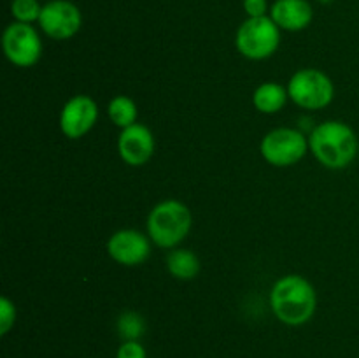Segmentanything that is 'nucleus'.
Instances as JSON below:
<instances>
[{
  "label": "nucleus",
  "instance_id": "nucleus-1",
  "mask_svg": "<svg viewBox=\"0 0 359 358\" xmlns=\"http://www.w3.org/2000/svg\"><path fill=\"white\" fill-rule=\"evenodd\" d=\"M270 305L280 323L300 326L314 316L318 297L309 279L298 274H290L273 284L270 291Z\"/></svg>",
  "mask_w": 359,
  "mask_h": 358
},
{
  "label": "nucleus",
  "instance_id": "nucleus-2",
  "mask_svg": "<svg viewBox=\"0 0 359 358\" xmlns=\"http://www.w3.org/2000/svg\"><path fill=\"white\" fill-rule=\"evenodd\" d=\"M309 147L316 160L325 167L346 168L358 154V137L347 123L328 119L312 130Z\"/></svg>",
  "mask_w": 359,
  "mask_h": 358
},
{
  "label": "nucleus",
  "instance_id": "nucleus-3",
  "mask_svg": "<svg viewBox=\"0 0 359 358\" xmlns=\"http://www.w3.org/2000/svg\"><path fill=\"white\" fill-rule=\"evenodd\" d=\"M191 213L179 200H163L151 209L147 216V235L156 246L175 248L191 230Z\"/></svg>",
  "mask_w": 359,
  "mask_h": 358
},
{
  "label": "nucleus",
  "instance_id": "nucleus-4",
  "mask_svg": "<svg viewBox=\"0 0 359 358\" xmlns=\"http://www.w3.org/2000/svg\"><path fill=\"white\" fill-rule=\"evenodd\" d=\"M280 44V28L270 16L248 18L238 27L235 46L249 60L270 58Z\"/></svg>",
  "mask_w": 359,
  "mask_h": 358
},
{
  "label": "nucleus",
  "instance_id": "nucleus-5",
  "mask_svg": "<svg viewBox=\"0 0 359 358\" xmlns=\"http://www.w3.org/2000/svg\"><path fill=\"white\" fill-rule=\"evenodd\" d=\"M287 95L298 107L319 111L332 104L335 97V86L323 70L302 69L291 76Z\"/></svg>",
  "mask_w": 359,
  "mask_h": 358
},
{
  "label": "nucleus",
  "instance_id": "nucleus-6",
  "mask_svg": "<svg viewBox=\"0 0 359 358\" xmlns=\"http://www.w3.org/2000/svg\"><path fill=\"white\" fill-rule=\"evenodd\" d=\"M309 140L300 130L276 128L266 133L259 144V153L273 167H291L305 157Z\"/></svg>",
  "mask_w": 359,
  "mask_h": 358
},
{
  "label": "nucleus",
  "instance_id": "nucleus-7",
  "mask_svg": "<svg viewBox=\"0 0 359 358\" xmlns=\"http://www.w3.org/2000/svg\"><path fill=\"white\" fill-rule=\"evenodd\" d=\"M4 55L16 67H34L42 56V41L32 25L13 21L2 35Z\"/></svg>",
  "mask_w": 359,
  "mask_h": 358
},
{
  "label": "nucleus",
  "instance_id": "nucleus-8",
  "mask_svg": "<svg viewBox=\"0 0 359 358\" xmlns=\"http://www.w3.org/2000/svg\"><path fill=\"white\" fill-rule=\"evenodd\" d=\"M39 25L48 37L55 41H67L81 30L83 16L76 4L69 0H51L42 6Z\"/></svg>",
  "mask_w": 359,
  "mask_h": 358
},
{
  "label": "nucleus",
  "instance_id": "nucleus-9",
  "mask_svg": "<svg viewBox=\"0 0 359 358\" xmlns=\"http://www.w3.org/2000/svg\"><path fill=\"white\" fill-rule=\"evenodd\" d=\"M98 119V105L88 95H76L65 102L60 112V130L65 137L76 140L86 135Z\"/></svg>",
  "mask_w": 359,
  "mask_h": 358
},
{
  "label": "nucleus",
  "instance_id": "nucleus-10",
  "mask_svg": "<svg viewBox=\"0 0 359 358\" xmlns=\"http://www.w3.org/2000/svg\"><path fill=\"white\" fill-rule=\"evenodd\" d=\"M107 253L119 265L135 267L147 260L151 253V239L133 228L114 232L107 241Z\"/></svg>",
  "mask_w": 359,
  "mask_h": 358
},
{
  "label": "nucleus",
  "instance_id": "nucleus-11",
  "mask_svg": "<svg viewBox=\"0 0 359 358\" xmlns=\"http://www.w3.org/2000/svg\"><path fill=\"white\" fill-rule=\"evenodd\" d=\"M118 151L126 165L140 167L147 164L154 154L153 132L140 123L123 128L118 139Z\"/></svg>",
  "mask_w": 359,
  "mask_h": 358
},
{
  "label": "nucleus",
  "instance_id": "nucleus-12",
  "mask_svg": "<svg viewBox=\"0 0 359 358\" xmlns=\"http://www.w3.org/2000/svg\"><path fill=\"white\" fill-rule=\"evenodd\" d=\"M312 6L307 0H276L270 9V18L280 30L300 32L311 25Z\"/></svg>",
  "mask_w": 359,
  "mask_h": 358
},
{
  "label": "nucleus",
  "instance_id": "nucleus-13",
  "mask_svg": "<svg viewBox=\"0 0 359 358\" xmlns=\"http://www.w3.org/2000/svg\"><path fill=\"white\" fill-rule=\"evenodd\" d=\"M287 88L279 83H263L252 93V104L263 114H276L286 105Z\"/></svg>",
  "mask_w": 359,
  "mask_h": 358
},
{
  "label": "nucleus",
  "instance_id": "nucleus-14",
  "mask_svg": "<svg viewBox=\"0 0 359 358\" xmlns=\"http://www.w3.org/2000/svg\"><path fill=\"white\" fill-rule=\"evenodd\" d=\"M167 269L177 279L189 281L198 276L200 260L189 249H172L167 256Z\"/></svg>",
  "mask_w": 359,
  "mask_h": 358
},
{
  "label": "nucleus",
  "instance_id": "nucleus-15",
  "mask_svg": "<svg viewBox=\"0 0 359 358\" xmlns=\"http://www.w3.org/2000/svg\"><path fill=\"white\" fill-rule=\"evenodd\" d=\"M107 114L111 121L123 130L135 125L139 111H137V104L132 98L126 97V95H118V97L109 102Z\"/></svg>",
  "mask_w": 359,
  "mask_h": 358
},
{
  "label": "nucleus",
  "instance_id": "nucleus-16",
  "mask_svg": "<svg viewBox=\"0 0 359 358\" xmlns=\"http://www.w3.org/2000/svg\"><path fill=\"white\" fill-rule=\"evenodd\" d=\"M144 330H146V323L139 312L126 311L118 318V332L123 340H139Z\"/></svg>",
  "mask_w": 359,
  "mask_h": 358
},
{
  "label": "nucleus",
  "instance_id": "nucleus-17",
  "mask_svg": "<svg viewBox=\"0 0 359 358\" xmlns=\"http://www.w3.org/2000/svg\"><path fill=\"white\" fill-rule=\"evenodd\" d=\"M42 13L41 0H13L11 2V14H13L14 21L20 23H39V18Z\"/></svg>",
  "mask_w": 359,
  "mask_h": 358
},
{
  "label": "nucleus",
  "instance_id": "nucleus-18",
  "mask_svg": "<svg viewBox=\"0 0 359 358\" xmlns=\"http://www.w3.org/2000/svg\"><path fill=\"white\" fill-rule=\"evenodd\" d=\"M16 323V305L7 297L0 298V336H6Z\"/></svg>",
  "mask_w": 359,
  "mask_h": 358
},
{
  "label": "nucleus",
  "instance_id": "nucleus-19",
  "mask_svg": "<svg viewBox=\"0 0 359 358\" xmlns=\"http://www.w3.org/2000/svg\"><path fill=\"white\" fill-rule=\"evenodd\" d=\"M116 358H147V353L139 340H123Z\"/></svg>",
  "mask_w": 359,
  "mask_h": 358
},
{
  "label": "nucleus",
  "instance_id": "nucleus-20",
  "mask_svg": "<svg viewBox=\"0 0 359 358\" xmlns=\"http://www.w3.org/2000/svg\"><path fill=\"white\" fill-rule=\"evenodd\" d=\"M244 11L249 18H263L269 13V0H244Z\"/></svg>",
  "mask_w": 359,
  "mask_h": 358
},
{
  "label": "nucleus",
  "instance_id": "nucleus-21",
  "mask_svg": "<svg viewBox=\"0 0 359 358\" xmlns=\"http://www.w3.org/2000/svg\"><path fill=\"white\" fill-rule=\"evenodd\" d=\"M46 2H51V0H46Z\"/></svg>",
  "mask_w": 359,
  "mask_h": 358
}]
</instances>
